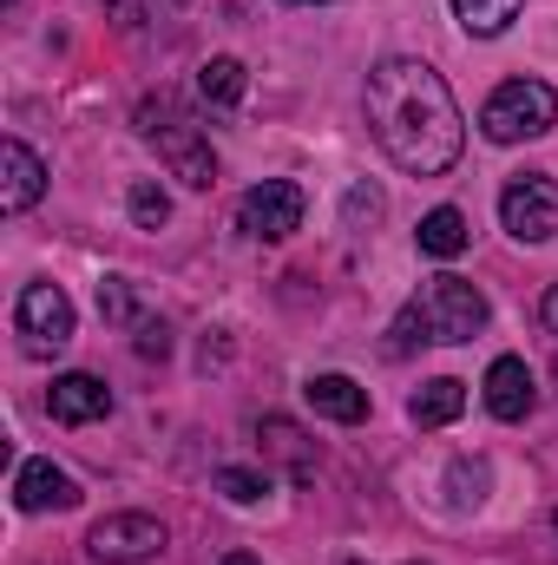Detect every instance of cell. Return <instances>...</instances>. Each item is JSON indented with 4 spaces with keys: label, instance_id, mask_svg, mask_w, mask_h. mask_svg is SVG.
I'll return each mask as SVG.
<instances>
[{
    "label": "cell",
    "instance_id": "14",
    "mask_svg": "<svg viewBox=\"0 0 558 565\" xmlns=\"http://www.w3.org/2000/svg\"><path fill=\"white\" fill-rule=\"evenodd\" d=\"M309 408L322 415V422H342V427H355V422H368V388L362 382H348V375H309Z\"/></svg>",
    "mask_w": 558,
    "mask_h": 565
},
{
    "label": "cell",
    "instance_id": "25",
    "mask_svg": "<svg viewBox=\"0 0 558 565\" xmlns=\"http://www.w3.org/2000/svg\"><path fill=\"white\" fill-rule=\"evenodd\" d=\"M539 316H546V329H558V282L546 289V302H539Z\"/></svg>",
    "mask_w": 558,
    "mask_h": 565
},
{
    "label": "cell",
    "instance_id": "13",
    "mask_svg": "<svg viewBox=\"0 0 558 565\" xmlns=\"http://www.w3.org/2000/svg\"><path fill=\"white\" fill-rule=\"evenodd\" d=\"M257 440H264V454H270V460H282V473H289V480H315V440H309L296 422L264 415V422H257Z\"/></svg>",
    "mask_w": 558,
    "mask_h": 565
},
{
    "label": "cell",
    "instance_id": "18",
    "mask_svg": "<svg viewBox=\"0 0 558 565\" xmlns=\"http://www.w3.org/2000/svg\"><path fill=\"white\" fill-rule=\"evenodd\" d=\"M526 0H453V20L473 33V40H500L513 20H519Z\"/></svg>",
    "mask_w": 558,
    "mask_h": 565
},
{
    "label": "cell",
    "instance_id": "5",
    "mask_svg": "<svg viewBox=\"0 0 558 565\" xmlns=\"http://www.w3.org/2000/svg\"><path fill=\"white\" fill-rule=\"evenodd\" d=\"M13 335L26 355H60L73 342V296L60 282H26L13 302Z\"/></svg>",
    "mask_w": 558,
    "mask_h": 565
},
{
    "label": "cell",
    "instance_id": "15",
    "mask_svg": "<svg viewBox=\"0 0 558 565\" xmlns=\"http://www.w3.org/2000/svg\"><path fill=\"white\" fill-rule=\"evenodd\" d=\"M460 408H466V382H453V375H433V382H420L415 402H408L415 427H447V422H460Z\"/></svg>",
    "mask_w": 558,
    "mask_h": 565
},
{
    "label": "cell",
    "instance_id": "7",
    "mask_svg": "<svg viewBox=\"0 0 558 565\" xmlns=\"http://www.w3.org/2000/svg\"><path fill=\"white\" fill-rule=\"evenodd\" d=\"M500 224L519 237V244H546L558 237V184L546 171H519L506 191H500Z\"/></svg>",
    "mask_w": 558,
    "mask_h": 565
},
{
    "label": "cell",
    "instance_id": "17",
    "mask_svg": "<svg viewBox=\"0 0 558 565\" xmlns=\"http://www.w3.org/2000/svg\"><path fill=\"white\" fill-rule=\"evenodd\" d=\"M244 86H250V73H244V60H230V53H217V60L197 66V99H204V106H237Z\"/></svg>",
    "mask_w": 558,
    "mask_h": 565
},
{
    "label": "cell",
    "instance_id": "29",
    "mask_svg": "<svg viewBox=\"0 0 558 565\" xmlns=\"http://www.w3.org/2000/svg\"><path fill=\"white\" fill-rule=\"evenodd\" d=\"M408 565H427V559H408Z\"/></svg>",
    "mask_w": 558,
    "mask_h": 565
},
{
    "label": "cell",
    "instance_id": "8",
    "mask_svg": "<svg viewBox=\"0 0 558 565\" xmlns=\"http://www.w3.org/2000/svg\"><path fill=\"white\" fill-rule=\"evenodd\" d=\"M86 553L99 565H144L164 553V526L151 513H106L93 533H86Z\"/></svg>",
    "mask_w": 558,
    "mask_h": 565
},
{
    "label": "cell",
    "instance_id": "10",
    "mask_svg": "<svg viewBox=\"0 0 558 565\" xmlns=\"http://www.w3.org/2000/svg\"><path fill=\"white\" fill-rule=\"evenodd\" d=\"M46 408H53V422L60 427H86V422H106L112 415V388L99 382V375H60L53 382V395H46Z\"/></svg>",
    "mask_w": 558,
    "mask_h": 565
},
{
    "label": "cell",
    "instance_id": "21",
    "mask_svg": "<svg viewBox=\"0 0 558 565\" xmlns=\"http://www.w3.org/2000/svg\"><path fill=\"white\" fill-rule=\"evenodd\" d=\"M447 487H453V507H480V500H486V467H480V460H473V467L460 460V467L447 473Z\"/></svg>",
    "mask_w": 558,
    "mask_h": 565
},
{
    "label": "cell",
    "instance_id": "22",
    "mask_svg": "<svg viewBox=\"0 0 558 565\" xmlns=\"http://www.w3.org/2000/svg\"><path fill=\"white\" fill-rule=\"evenodd\" d=\"M382 211H388V204H382V191H375V184H355V191L342 198V217H348V224H375Z\"/></svg>",
    "mask_w": 558,
    "mask_h": 565
},
{
    "label": "cell",
    "instance_id": "24",
    "mask_svg": "<svg viewBox=\"0 0 558 565\" xmlns=\"http://www.w3.org/2000/svg\"><path fill=\"white\" fill-rule=\"evenodd\" d=\"M139 355H158V362L171 355V329L164 322H139Z\"/></svg>",
    "mask_w": 558,
    "mask_h": 565
},
{
    "label": "cell",
    "instance_id": "31",
    "mask_svg": "<svg viewBox=\"0 0 558 565\" xmlns=\"http://www.w3.org/2000/svg\"><path fill=\"white\" fill-rule=\"evenodd\" d=\"M552 382H558V369H552Z\"/></svg>",
    "mask_w": 558,
    "mask_h": 565
},
{
    "label": "cell",
    "instance_id": "2",
    "mask_svg": "<svg viewBox=\"0 0 558 565\" xmlns=\"http://www.w3.org/2000/svg\"><path fill=\"white\" fill-rule=\"evenodd\" d=\"M486 322H493V309L466 277H427V289L388 329V355H408L415 342H473Z\"/></svg>",
    "mask_w": 558,
    "mask_h": 565
},
{
    "label": "cell",
    "instance_id": "16",
    "mask_svg": "<svg viewBox=\"0 0 558 565\" xmlns=\"http://www.w3.org/2000/svg\"><path fill=\"white\" fill-rule=\"evenodd\" d=\"M415 237H420V250H427V257H460V250L473 244V231H466V211H453V204L427 211Z\"/></svg>",
    "mask_w": 558,
    "mask_h": 565
},
{
    "label": "cell",
    "instance_id": "4",
    "mask_svg": "<svg viewBox=\"0 0 558 565\" xmlns=\"http://www.w3.org/2000/svg\"><path fill=\"white\" fill-rule=\"evenodd\" d=\"M558 126V93L546 79H506L493 86V99L480 106V132L493 145H519V139H539Z\"/></svg>",
    "mask_w": 558,
    "mask_h": 565
},
{
    "label": "cell",
    "instance_id": "12",
    "mask_svg": "<svg viewBox=\"0 0 558 565\" xmlns=\"http://www.w3.org/2000/svg\"><path fill=\"white\" fill-rule=\"evenodd\" d=\"M533 402H539L533 369H526L519 355H500V362L486 369V408H493L500 422H526V415H533Z\"/></svg>",
    "mask_w": 558,
    "mask_h": 565
},
{
    "label": "cell",
    "instance_id": "9",
    "mask_svg": "<svg viewBox=\"0 0 558 565\" xmlns=\"http://www.w3.org/2000/svg\"><path fill=\"white\" fill-rule=\"evenodd\" d=\"M46 198V164H40V151L20 139L0 145V211L7 217H20V211H33Z\"/></svg>",
    "mask_w": 558,
    "mask_h": 565
},
{
    "label": "cell",
    "instance_id": "27",
    "mask_svg": "<svg viewBox=\"0 0 558 565\" xmlns=\"http://www.w3.org/2000/svg\"><path fill=\"white\" fill-rule=\"evenodd\" d=\"M289 7H322V0H289Z\"/></svg>",
    "mask_w": 558,
    "mask_h": 565
},
{
    "label": "cell",
    "instance_id": "1",
    "mask_svg": "<svg viewBox=\"0 0 558 565\" xmlns=\"http://www.w3.org/2000/svg\"><path fill=\"white\" fill-rule=\"evenodd\" d=\"M368 132L408 178H440L460 164L466 119L427 60H382L368 73Z\"/></svg>",
    "mask_w": 558,
    "mask_h": 565
},
{
    "label": "cell",
    "instance_id": "3",
    "mask_svg": "<svg viewBox=\"0 0 558 565\" xmlns=\"http://www.w3.org/2000/svg\"><path fill=\"white\" fill-rule=\"evenodd\" d=\"M139 132L158 145V158L171 164V178H184L191 191H211V184H217V151L204 145V132L191 126V113H184L171 93H158V99L139 106Z\"/></svg>",
    "mask_w": 558,
    "mask_h": 565
},
{
    "label": "cell",
    "instance_id": "20",
    "mask_svg": "<svg viewBox=\"0 0 558 565\" xmlns=\"http://www.w3.org/2000/svg\"><path fill=\"white\" fill-rule=\"evenodd\" d=\"M217 493L230 507H257L270 493V473H257V467H217Z\"/></svg>",
    "mask_w": 558,
    "mask_h": 565
},
{
    "label": "cell",
    "instance_id": "26",
    "mask_svg": "<svg viewBox=\"0 0 558 565\" xmlns=\"http://www.w3.org/2000/svg\"><path fill=\"white\" fill-rule=\"evenodd\" d=\"M224 565H264V559H250V553H230V559H224Z\"/></svg>",
    "mask_w": 558,
    "mask_h": 565
},
{
    "label": "cell",
    "instance_id": "19",
    "mask_svg": "<svg viewBox=\"0 0 558 565\" xmlns=\"http://www.w3.org/2000/svg\"><path fill=\"white\" fill-rule=\"evenodd\" d=\"M126 211H132L139 231H164V224H171V198H164V184H151V178H139V184L126 191Z\"/></svg>",
    "mask_w": 558,
    "mask_h": 565
},
{
    "label": "cell",
    "instance_id": "28",
    "mask_svg": "<svg viewBox=\"0 0 558 565\" xmlns=\"http://www.w3.org/2000/svg\"><path fill=\"white\" fill-rule=\"evenodd\" d=\"M552 533H558V513H552Z\"/></svg>",
    "mask_w": 558,
    "mask_h": 565
},
{
    "label": "cell",
    "instance_id": "6",
    "mask_svg": "<svg viewBox=\"0 0 558 565\" xmlns=\"http://www.w3.org/2000/svg\"><path fill=\"white\" fill-rule=\"evenodd\" d=\"M302 211H309L302 184H289V178H264V184L244 191V204H237V231L257 237V244H282V237L302 231Z\"/></svg>",
    "mask_w": 558,
    "mask_h": 565
},
{
    "label": "cell",
    "instance_id": "23",
    "mask_svg": "<svg viewBox=\"0 0 558 565\" xmlns=\"http://www.w3.org/2000/svg\"><path fill=\"white\" fill-rule=\"evenodd\" d=\"M99 316H106V322H119V329L132 322V289H126L119 277H106V282H99Z\"/></svg>",
    "mask_w": 558,
    "mask_h": 565
},
{
    "label": "cell",
    "instance_id": "11",
    "mask_svg": "<svg viewBox=\"0 0 558 565\" xmlns=\"http://www.w3.org/2000/svg\"><path fill=\"white\" fill-rule=\"evenodd\" d=\"M13 507L20 513H66V507H79V487H73V473H60L53 460H26L20 473H13Z\"/></svg>",
    "mask_w": 558,
    "mask_h": 565
},
{
    "label": "cell",
    "instance_id": "30",
    "mask_svg": "<svg viewBox=\"0 0 558 565\" xmlns=\"http://www.w3.org/2000/svg\"><path fill=\"white\" fill-rule=\"evenodd\" d=\"M348 565H362V559H348Z\"/></svg>",
    "mask_w": 558,
    "mask_h": 565
}]
</instances>
